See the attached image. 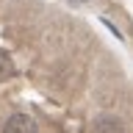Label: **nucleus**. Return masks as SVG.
I'll return each instance as SVG.
<instances>
[{
  "mask_svg": "<svg viewBox=\"0 0 133 133\" xmlns=\"http://www.w3.org/2000/svg\"><path fill=\"white\" fill-rule=\"evenodd\" d=\"M3 133H36V122L28 114H14L3 125Z\"/></svg>",
  "mask_w": 133,
  "mask_h": 133,
  "instance_id": "f257e3e1",
  "label": "nucleus"
},
{
  "mask_svg": "<svg viewBox=\"0 0 133 133\" xmlns=\"http://www.w3.org/2000/svg\"><path fill=\"white\" fill-rule=\"evenodd\" d=\"M91 133H122V122L116 119V116H100Z\"/></svg>",
  "mask_w": 133,
  "mask_h": 133,
  "instance_id": "f03ea898",
  "label": "nucleus"
},
{
  "mask_svg": "<svg viewBox=\"0 0 133 133\" xmlns=\"http://www.w3.org/2000/svg\"><path fill=\"white\" fill-rule=\"evenodd\" d=\"M11 75H14V61H11V56L6 50H0V83L6 78H11Z\"/></svg>",
  "mask_w": 133,
  "mask_h": 133,
  "instance_id": "7ed1b4c3",
  "label": "nucleus"
},
{
  "mask_svg": "<svg viewBox=\"0 0 133 133\" xmlns=\"http://www.w3.org/2000/svg\"><path fill=\"white\" fill-rule=\"evenodd\" d=\"M81 3H89V0H81Z\"/></svg>",
  "mask_w": 133,
  "mask_h": 133,
  "instance_id": "20e7f679",
  "label": "nucleus"
}]
</instances>
